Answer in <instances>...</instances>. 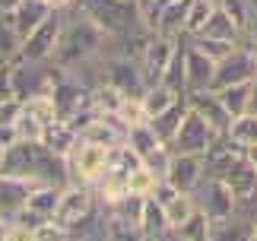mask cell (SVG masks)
I'll return each instance as SVG.
<instances>
[{"label":"cell","instance_id":"9","mask_svg":"<svg viewBox=\"0 0 257 241\" xmlns=\"http://www.w3.org/2000/svg\"><path fill=\"white\" fill-rule=\"evenodd\" d=\"M257 76V64L251 60L248 48L238 45L232 48L222 60H216V76H213V89H222V86H235V83H251Z\"/></svg>","mask_w":257,"mask_h":241},{"label":"cell","instance_id":"20","mask_svg":"<svg viewBox=\"0 0 257 241\" xmlns=\"http://www.w3.org/2000/svg\"><path fill=\"white\" fill-rule=\"evenodd\" d=\"M187 111H191V105H187V95H181L175 105H169L165 111H159L156 117H150V124H153L156 134H159L162 143H172V140H175V134H178V127H181V120L187 117Z\"/></svg>","mask_w":257,"mask_h":241},{"label":"cell","instance_id":"7","mask_svg":"<svg viewBox=\"0 0 257 241\" xmlns=\"http://www.w3.org/2000/svg\"><path fill=\"white\" fill-rule=\"evenodd\" d=\"M51 102H54L61 120H76L80 114H86L89 108H92V89L86 83H80L73 73H67L61 83L51 89Z\"/></svg>","mask_w":257,"mask_h":241},{"label":"cell","instance_id":"39","mask_svg":"<svg viewBox=\"0 0 257 241\" xmlns=\"http://www.w3.org/2000/svg\"><path fill=\"white\" fill-rule=\"evenodd\" d=\"M16 130H19V140H42L45 124H42V120H35V117L23 108V114H19V120H16Z\"/></svg>","mask_w":257,"mask_h":241},{"label":"cell","instance_id":"33","mask_svg":"<svg viewBox=\"0 0 257 241\" xmlns=\"http://www.w3.org/2000/svg\"><path fill=\"white\" fill-rule=\"evenodd\" d=\"M216 4H210V0H191V13H187V26H184V35H200L203 26L210 23Z\"/></svg>","mask_w":257,"mask_h":241},{"label":"cell","instance_id":"38","mask_svg":"<svg viewBox=\"0 0 257 241\" xmlns=\"http://www.w3.org/2000/svg\"><path fill=\"white\" fill-rule=\"evenodd\" d=\"M32 241H76L73 232L67 225H61L57 219H48V222H42L32 232Z\"/></svg>","mask_w":257,"mask_h":241},{"label":"cell","instance_id":"17","mask_svg":"<svg viewBox=\"0 0 257 241\" xmlns=\"http://www.w3.org/2000/svg\"><path fill=\"white\" fill-rule=\"evenodd\" d=\"M187 13H191V0H169V4L162 7L159 19H156V35H165V38H184Z\"/></svg>","mask_w":257,"mask_h":241},{"label":"cell","instance_id":"50","mask_svg":"<svg viewBox=\"0 0 257 241\" xmlns=\"http://www.w3.org/2000/svg\"><path fill=\"white\" fill-rule=\"evenodd\" d=\"M150 4H153V0H137V7H140V13H143V10L150 7Z\"/></svg>","mask_w":257,"mask_h":241},{"label":"cell","instance_id":"32","mask_svg":"<svg viewBox=\"0 0 257 241\" xmlns=\"http://www.w3.org/2000/svg\"><path fill=\"white\" fill-rule=\"evenodd\" d=\"M229 137L235 140V143H241L244 149L257 146V114H254V111H248V114L235 117V120H232V130H229Z\"/></svg>","mask_w":257,"mask_h":241},{"label":"cell","instance_id":"1","mask_svg":"<svg viewBox=\"0 0 257 241\" xmlns=\"http://www.w3.org/2000/svg\"><path fill=\"white\" fill-rule=\"evenodd\" d=\"M105 45H108V35L98 29L92 19H89L80 7L70 10L64 19V32H61V42L54 48V64L73 73L76 67H83L86 60H95L105 54Z\"/></svg>","mask_w":257,"mask_h":241},{"label":"cell","instance_id":"40","mask_svg":"<svg viewBox=\"0 0 257 241\" xmlns=\"http://www.w3.org/2000/svg\"><path fill=\"white\" fill-rule=\"evenodd\" d=\"M121 120L127 127H134V124H143V120H150L146 117V111H143V102L140 98H127L124 102V108H121Z\"/></svg>","mask_w":257,"mask_h":241},{"label":"cell","instance_id":"29","mask_svg":"<svg viewBox=\"0 0 257 241\" xmlns=\"http://www.w3.org/2000/svg\"><path fill=\"white\" fill-rule=\"evenodd\" d=\"M19 48H23V38H19L16 26H13L10 10H4V13H0V57L13 64V60L19 57Z\"/></svg>","mask_w":257,"mask_h":241},{"label":"cell","instance_id":"10","mask_svg":"<svg viewBox=\"0 0 257 241\" xmlns=\"http://www.w3.org/2000/svg\"><path fill=\"white\" fill-rule=\"evenodd\" d=\"M175 45H178V38H165V35H156V32L150 35V42H146L143 54H140V70H143L150 86L162 79L165 67H169V60L175 54Z\"/></svg>","mask_w":257,"mask_h":241},{"label":"cell","instance_id":"11","mask_svg":"<svg viewBox=\"0 0 257 241\" xmlns=\"http://www.w3.org/2000/svg\"><path fill=\"white\" fill-rule=\"evenodd\" d=\"M187 105H191V111H197L206 124H210L219 137H225L232 130V114L225 111V105L219 102V95L213 92V89H200V92H191L187 95Z\"/></svg>","mask_w":257,"mask_h":241},{"label":"cell","instance_id":"37","mask_svg":"<svg viewBox=\"0 0 257 241\" xmlns=\"http://www.w3.org/2000/svg\"><path fill=\"white\" fill-rule=\"evenodd\" d=\"M156 178L146 165H140V168H134L131 172V181H127V194H140V197H150L153 194V187H156Z\"/></svg>","mask_w":257,"mask_h":241},{"label":"cell","instance_id":"24","mask_svg":"<svg viewBox=\"0 0 257 241\" xmlns=\"http://www.w3.org/2000/svg\"><path fill=\"white\" fill-rule=\"evenodd\" d=\"M124 102H127V95L117 86H111L108 79L92 86V111L95 114H121Z\"/></svg>","mask_w":257,"mask_h":241},{"label":"cell","instance_id":"28","mask_svg":"<svg viewBox=\"0 0 257 241\" xmlns=\"http://www.w3.org/2000/svg\"><path fill=\"white\" fill-rule=\"evenodd\" d=\"M178 92H172L165 83H153V86H146V92L140 95V102H143V111H146V117H156L159 111H165L169 105H175L178 102Z\"/></svg>","mask_w":257,"mask_h":241},{"label":"cell","instance_id":"34","mask_svg":"<svg viewBox=\"0 0 257 241\" xmlns=\"http://www.w3.org/2000/svg\"><path fill=\"white\" fill-rule=\"evenodd\" d=\"M23 108L29 114H32L35 120H42V124H54L57 120V108L51 102V95H32V98H23Z\"/></svg>","mask_w":257,"mask_h":241},{"label":"cell","instance_id":"15","mask_svg":"<svg viewBox=\"0 0 257 241\" xmlns=\"http://www.w3.org/2000/svg\"><path fill=\"white\" fill-rule=\"evenodd\" d=\"M42 181H29V178H13V175H0V213L7 219H13L19 209L29 203L32 187Z\"/></svg>","mask_w":257,"mask_h":241},{"label":"cell","instance_id":"16","mask_svg":"<svg viewBox=\"0 0 257 241\" xmlns=\"http://www.w3.org/2000/svg\"><path fill=\"white\" fill-rule=\"evenodd\" d=\"M254 222L257 216L248 209H235L229 219H219L210 228V241H251L254 238Z\"/></svg>","mask_w":257,"mask_h":241},{"label":"cell","instance_id":"42","mask_svg":"<svg viewBox=\"0 0 257 241\" xmlns=\"http://www.w3.org/2000/svg\"><path fill=\"white\" fill-rule=\"evenodd\" d=\"M178 194H184V190H178V187L172 184V181H165V178H162V181H156V187H153V194H150V197L156 200V203L169 206V203H172V200H175Z\"/></svg>","mask_w":257,"mask_h":241},{"label":"cell","instance_id":"22","mask_svg":"<svg viewBox=\"0 0 257 241\" xmlns=\"http://www.w3.org/2000/svg\"><path fill=\"white\" fill-rule=\"evenodd\" d=\"M140 232L146 241H165V235L172 232L169 219H165V206L156 203L153 197H146V206H143V216H140Z\"/></svg>","mask_w":257,"mask_h":241},{"label":"cell","instance_id":"21","mask_svg":"<svg viewBox=\"0 0 257 241\" xmlns=\"http://www.w3.org/2000/svg\"><path fill=\"white\" fill-rule=\"evenodd\" d=\"M76 140H80L76 127L70 124V120H61V117H57L54 124H48V127H45V134H42V143H45L48 149H51L54 156H61V159H64V156L73 149Z\"/></svg>","mask_w":257,"mask_h":241},{"label":"cell","instance_id":"31","mask_svg":"<svg viewBox=\"0 0 257 241\" xmlns=\"http://www.w3.org/2000/svg\"><path fill=\"white\" fill-rule=\"evenodd\" d=\"M194 213H197V200H194V194H178L172 203L165 206V219H169V228L184 225Z\"/></svg>","mask_w":257,"mask_h":241},{"label":"cell","instance_id":"36","mask_svg":"<svg viewBox=\"0 0 257 241\" xmlns=\"http://www.w3.org/2000/svg\"><path fill=\"white\" fill-rule=\"evenodd\" d=\"M219 7L241 26V32L248 35V29H251V23H254V0H222Z\"/></svg>","mask_w":257,"mask_h":241},{"label":"cell","instance_id":"27","mask_svg":"<svg viewBox=\"0 0 257 241\" xmlns=\"http://www.w3.org/2000/svg\"><path fill=\"white\" fill-rule=\"evenodd\" d=\"M124 143L131 146L140 159H146V156L153 153V149H159V146H162V140H159V134L153 130L150 120H143V124H134L131 130H127V140H124Z\"/></svg>","mask_w":257,"mask_h":241},{"label":"cell","instance_id":"12","mask_svg":"<svg viewBox=\"0 0 257 241\" xmlns=\"http://www.w3.org/2000/svg\"><path fill=\"white\" fill-rule=\"evenodd\" d=\"M203 175H206L203 156H194V153H175L165 181H172V184H175L178 190H184V194H194L197 184L203 181Z\"/></svg>","mask_w":257,"mask_h":241},{"label":"cell","instance_id":"51","mask_svg":"<svg viewBox=\"0 0 257 241\" xmlns=\"http://www.w3.org/2000/svg\"><path fill=\"white\" fill-rule=\"evenodd\" d=\"M251 241H257V222H254V238H251Z\"/></svg>","mask_w":257,"mask_h":241},{"label":"cell","instance_id":"14","mask_svg":"<svg viewBox=\"0 0 257 241\" xmlns=\"http://www.w3.org/2000/svg\"><path fill=\"white\" fill-rule=\"evenodd\" d=\"M248 156V149H244L241 143H235V140L225 134L219 137L216 143L206 149V156H203V165H206V175H216V178H222L225 172H229L232 165H238L241 159Z\"/></svg>","mask_w":257,"mask_h":241},{"label":"cell","instance_id":"47","mask_svg":"<svg viewBox=\"0 0 257 241\" xmlns=\"http://www.w3.org/2000/svg\"><path fill=\"white\" fill-rule=\"evenodd\" d=\"M19 4V0H0V13H4V10H13Z\"/></svg>","mask_w":257,"mask_h":241},{"label":"cell","instance_id":"5","mask_svg":"<svg viewBox=\"0 0 257 241\" xmlns=\"http://www.w3.org/2000/svg\"><path fill=\"white\" fill-rule=\"evenodd\" d=\"M194 200H197V206H200L213 222L229 219L235 209H238V200H235L232 187L225 184V178H216V175H203V181L194 190Z\"/></svg>","mask_w":257,"mask_h":241},{"label":"cell","instance_id":"49","mask_svg":"<svg viewBox=\"0 0 257 241\" xmlns=\"http://www.w3.org/2000/svg\"><path fill=\"white\" fill-rule=\"evenodd\" d=\"M244 38H257V16H254V23H251V29H248V35Z\"/></svg>","mask_w":257,"mask_h":241},{"label":"cell","instance_id":"19","mask_svg":"<svg viewBox=\"0 0 257 241\" xmlns=\"http://www.w3.org/2000/svg\"><path fill=\"white\" fill-rule=\"evenodd\" d=\"M203 38H216V42H229V45H241L244 42V32H241V26L235 23V19L225 13L222 7H216L213 10V16H210V23L203 26Z\"/></svg>","mask_w":257,"mask_h":241},{"label":"cell","instance_id":"30","mask_svg":"<svg viewBox=\"0 0 257 241\" xmlns=\"http://www.w3.org/2000/svg\"><path fill=\"white\" fill-rule=\"evenodd\" d=\"M210 228H213V219L203 213L200 206H197V213L187 219L184 225H178V228H172V232H178L184 241H210Z\"/></svg>","mask_w":257,"mask_h":241},{"label":"cell","instance_id":"26","mask_svg":"<svg viewBox=\"0 0 257 241\" xmlns=\"http://www.w3.org/2000/svg\"><path fill=\"white\" fill-rule=\"evenodd\" d=\"M61 184H35L32 194H29V209H35V213H42L45 219H54L57 213V203H61Z\"/></svg>","mask_w":257,"mask_h":241},{"label":"cell","instance_id":"2","mask_svg":"<svg viewBox=\"0 0 257 241\" xmlns=\"http://www.w3.org/2000/svg\"><path fill=\"white\" fill-rule=\"evenodd\" d=\"M80 10L108 38H124L134 32H150L137 0H80Z\"/></svg>","mask_w":257,"mask_h":241},{"label":"cell","instance_id":"43","mask_svg":"<svg viewBox=\"0 0 257 241\" xmlns=\"http://www.w3.org/2000/svg\"><path fill=\"white\" fill-rule=\"evenodd\" d=\"M16 140H19V130H16V124H0V149L13 146Z\"/></svg>","mask_w":257,"mask_h":241},{"label":"cell","instance_id":"25","mask_svg":"<svg viewBox=\"0 0 257 241\" xmlns=\"http://www.w3.org/2000/svg\"><path fill=\"white\" fill-rule=\"evenodd\" d=\"M159 83H165L172 89V92L178 95H187V67H184V38H178V45H175V54L169 60V67H165V73Z\"/></svg>","mask_w":257,"mask_h":241},{"label":"cell","instance_id":"45","mask_svg":"<svg viewBox=\"0 0 257 241\" xmlns=\"http://www.w3.org/2000/svg\"><path fill=\"white\" fill-rule=\"evenodd\" d=\"M7 235H10V219L0 213V241H7Z\"/></svg>","mask_w":257,"mask_h":241},{"label":"cell","instance_id":"35","mask_svg":"<svg viewBox=\"0 0 257 241\" xmlns=\"http://www.w3.org/2000/svg\"><path fill=\"white\" fill-rule=\"evenodd\" d=\"M143 206H146V197H140V194H124L121 200H114L111 206V213H117V216H124V219H131V222H137L140 225V216H143Z\"/></svg>","mask_w":257,"mask_h":241},{"label":"cell","instance_id":"18","mask_svg":"<svg viewBox=\"0 0 257 241\" xmlns=\"http://www.w3.org/2000/svg\"><path fill=\"white\" fill-rule=\"evenodd\" d=\"M10 16H13V26L19 38H26L38 23H45L48 16H51V4L48 0H19V4L10 10Z\"/></svg>","mask_w":257,"mask_h":241},{"label":"cell","instance_id":"44","mask_svg":"<svg viewBox=\"0 0 257 241\" xmlns=\"http://www.w3.org/2000/svg\"><path fill=\"white\" fill-rule=\"evenodd\" d=\"M241 45L248 48V54H251V60H254V64H257V38H244Z\"/></svg>","mask_w":257,"mask_h":241},{"label":"cell","instance_id":"53","mask_svg":"<svg viewBox=\"0 0 257 241\" xmlns=\"http://www.w3.org/2000/svg\"><path fill=\"white\" fill-rule=\"evenodd\" d=\"M0 162H4V149H0Z\"/></svg>","mask_w":257,"mask_h":241},{"label":"cell","instance_id":"41","mask_svg":"<svg viewBox=\"0 0 257 241\" xmlns=\"http://www.w3.org/2000/svg\"><path fill=\"white\" fill-rule=\"evenodd\" d=\"M19 114H23V98L7 95L4 102H0V124H16Z\"/></svg>","mask_w":257,"mask_h":241},{"label":"cell","instance_id":"13","mask_svg":"<svg viewBox=\"0 0 257 241\" xmlns=\"http://www.w3.org/2000/svg\"><path fill=\"white\" fill-rule=\"evenodd\" d=\"M184 67H187V95L200 92V89H213V76H216V60L206 57L203 51L187 42L184 35Z\"/></svg>","mask_w":257,"mask_h":241},{"label":"cell","instance_id":"46","mask_svg":"<svg viewBox=\"0 0 257 241\" xmlns=\"http://www.w3.org/2000/svg\"><path fill=\"white\" fill-rule=\"evenodd\" d=\"M251 111L257 114V76L251 79Z\"/></svg>","mask_w":257,"mask_h":241},{"label":"cell","instance_id":"52","mask_svg":"<svg viewBox=\"0 0 257 241\" xmlns=\"http://www.w3.org/2000/svg\"><path fill=\"white\" fill-rule=\"evenodd\" d=\"M210 4H216V7H219V4H222V0H210Z\"/></svg>","mask_w":257,"mask_h":241},{"label":"cell","instance_id":"48","mask_svg":"<svg viewBox=\"0 0 257 241\" xmlns=\"http://www.w3.org/2000/svg\"><path fill=\"white\" fill-rule=\"evenodd\" d=\"M248 162L257 168V146H251V149H248Z\"/></svg>","mask_w":257,"mask_h":241},{"label":"cell","instance_id":"8","mask_svg":"<svg viewBox=\"0 0 257 241\" xmlns=\"http://www.w3.org/2000/svg\"><path fill=\"white\" fill-rule=\"evenodd\" d=\"M219 134L206 124V120L197 114V111H187V117L181 120V127H178V134L172 140V149L175 153H194V156H206V149H210Z\"/></svg>","mask_w":257,"mask_h":241},{"label":"cell","instance_id":"4","mask_svg":"<svg viewBox=\"0 0 257 241\" xmlns=\"http://www.w3.org/2000/svg\"><path fill=\"white\" fill-rule=\"evenodd\" d=\"M64 19H67V13H61V10H51V16H48L45 23H38L32 32L23 38L19 57H23V60H35V64L51 60L57 42H61V32H64Z\"/></svg>","mask_w":257,"mask_h":241},{"label":"cell","instance_id":"23","mask_svg":"<svg viewBox=\"0 0 257 241\" xmlns=\"http://www.w3.org/2000/svg\"><path fill=\"white\" fill-rule=\"evenodd\" d=\"M219 95V102L225 105V111L232 117H241L251 111V83H235V86H222V89H213Z\"/></svg>","mask_w":257,"mask_h":241},{"label":"cell","instance_id":"3","mask_svg":"<svg viewBox=\"0 0 257 241\" xmlns=\"http://www.w3.org/2000/svg\"><path fill=\"white\" fill-rule=\"evenodd\" d=\"M108 156L111 149L108 146H98V143H89V140H76L73 149L64 156V165H67V184H86V187H95L98 178L105 175L108 168Z\"/></svg>","mask_w":257,"mask_h":241},{"label":"cell","instance_id":"6","mask_svg":"<svg viewBox=\"0 0 257 241\" xmlns=\"http://www.w3.org/2000/svg\"><path fill=\"white\" fill-rule=\"evenodd\" d=\"M105 79L121 89L127 98H140L150 86L140 70V60L127 54H114V51H105Z\"/></svg>","mask_w":257,"mask_h":241}]
</instances>
